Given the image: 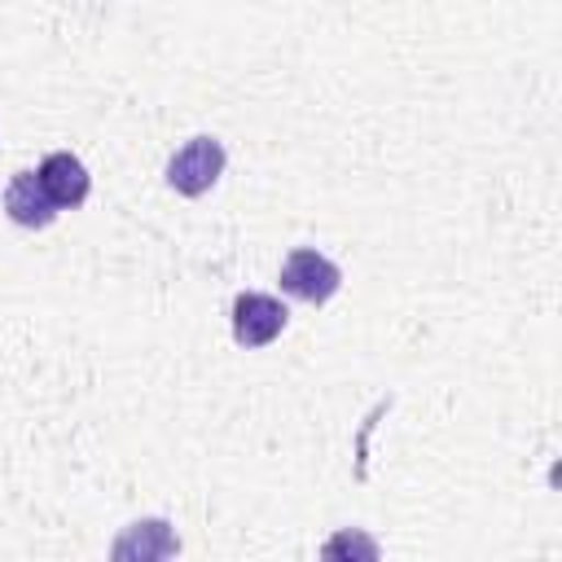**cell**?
I'll return each mask as SVG.
<instances>
[{"mask_svg": "<svg viewBox=\"0 0 562 562\" xmlns=\"http://www.w3.org/2000/svg\"><path fill=\"white\" fill-rule=\"evenodd\" d=\"M338 285H342L338 263H334V259H325V255H321V250H312V246L290 250V255H285V263H281V290H285L290 299H299V303L321 307V303H329V299L338 294Z\"/></svg>", "mask_w": 562, "mask_h": 562, "instance_id": "1", "label": "cell"}, {"mask_svg": "<svg viewBox=\"0 0 562 562\" xmlns=\"http://www.w3.org/2000/svg\"><path fill=\"white\" fill-rule=\"evenodd\" d=\"M220 176H224V145L215 136L184 140L167 162V184L184 198H202L206 189H215Z\"/></svg>", "mask_w": 562, "mask_h": 562, "instance_id": "2", "label": "cell"}, {"mask_svg": "<svg viewBox=\"0 0 562 562\" xmlns=\"http://www.w3.org/2000/svg\"><path fill=\"white\" fill-rule=\"evenodd\" d=\"M290 312L281 299L259 294V290H241L233 299V338L237 347H268L281 329H285Z\"/></svg>", "mask_w": 562, "mask_h": 562, "instance_id": "3", "label": "cell"}, {"mask_svg": "<svg viewBox=\"0 0 562 562\" xmlns=\"http://www.w3.org/2000/svg\"><path fill=\"white\" fill-rule=\"evenodd\" d=\"M40 184H44V193H48V202L57 206V211H75L83 198H88V189H92V176H88V167L70 154V149H57V154H48L44 162H40Z\"/></svg>", "mask_w": 562, "mask_h": 562, "instance_id": "4", "label": "cell"}, {"mask_svg": "<svg viewBox=\"0 0 562 562\" xmlns=\"http://www.w3.org/2000/svg\"><path fill=\"white\" fill-rule=\"evenodd\" d=\"M4 215L18 224V228H48L57 220V206L48 202L44 184L35 171H13L9 176V189H4Z\"/></svg>", "mask_w": 562, "mask_h": 562, "instance_id": "5", "label": "cell"}, {"mask_svg": "<svg viewBox=\"0 0 562 562\" xmlns=\"http://www.w3.org/2000/svg\"><path fill=\"white\" fill-rule=\"evenodd\" d=\"M176 549L180 544H176L171 527L162 518H145V522H132V531L114 544V558H132V553H140V558H167Z\"/></svg>", "mask_w": 562, "mask_h": 562, "instance_id": "6", "label": "cell"}, {"mask_svg": "<svg viewBox=\"0 0 562 562\" xmlns=\"http://www.w3.org/2000/svg\"><path fill=\"white\" fill-rule=\"evenodd\" d=\"M334 549H364V553H373V544L369 540H356V536H338V540L325 544V553H334Z\"/></svg>", "mask_w": 562, "mask_h": 562, "instance_id": "7", "label": "cell"}]
</instances>
